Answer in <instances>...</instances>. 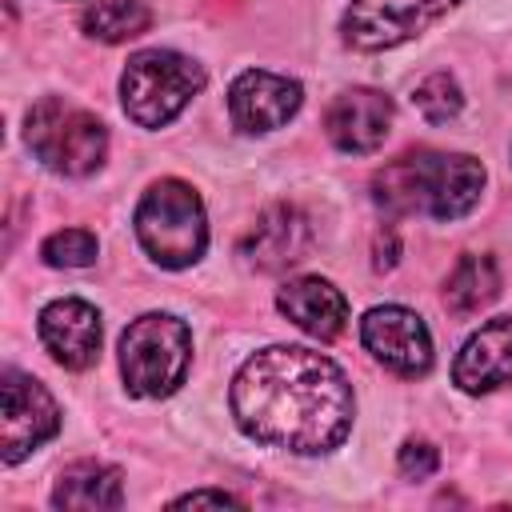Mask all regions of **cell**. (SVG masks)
<instances>
[{
    "instance_id": "obj_10",
    "label": "cell",
    "mask_w": 512,
    "mask_h": 512,
    "mask_svg": "<svg viewBox=\"0 0 512 512\" xmlns=\"http://www.w3.org/2000/svg\"><path fill=\"white\" fill-rule=\"evenodd\" d=\"M300 84L264 68H248L228 88V116L240 132H272L300 112Z\"/></svg>"
},
{
    "instance_id": "obj_8",
    "label": "cell",
    "mask_w": 512,
    "mask_h": 512,
    "mask_svg": "<svg viewBox=\"0 0 512 512\" xmlns=\"http://www.w3.org/2000/svg\"><path fill=\"white\" fill-rule=\"evenodd\" d=\"M60 428V408L48 388L32 376L4 372L0 384V456L4 464H20L32 448L52 440Z\"/></svg>"
},
{
    "instance_id": "obj_3",
    "label": "cell",
    "mask_w": 512,
    "mask_h": 512,
    "mask_svg": "<svg viewBox=\"0 0 512 512\" xmlns=\"http://www.w3.org/2000/svg\"><path fill=\"white\" fill-rule=\"evenodd\" d=\"M192 364V332L168 312H144L120 336V372L132 396L156 400L184 384Z\"/></svg>"
},
{
    "instance_id": "obj_21",
    "label": "cell",
    "mask_w": 512,
    "mask_h": 512,
    "mask_svg": "<svg viewBox=\"0 0 512 512\" xmlns=\"http://www.w3.org/2000/svg\"><path fill=\"white\" fill-rule=\"evenodd\" d=\"M400 476L404 480H428L436 468H440V456H436V448L432 444H424V440H408L404 448H400Z\"/></svg>"
},
{
    "instance_id": "obj_9",
    "label": "cell",
    "mask_w": 512,
    "mask_h": 512,
    "mask_svg": "<svg viewBox=\"0 0 512 512\" xmlns=\"http://www.w3.org/2000/svg\"><path fill=\"white\" fill-rule=\"evenodd\" d=\"M360 340L396 376H424L432 368V336H428V324L416 312L400 308V304L372 308L360 320Z\"/></svg>"
},
{
    "instance_id": "obj_14",
    "label": "cell",
    "mask_w": 512,
    "mask_h": 512,
    "mask_svg": "<svg viewBox=\"0 0 512 512\" xmlns=\"http://www.w3.org/2000/svg\"><path fill=\"white\" fill-rule=\"evenodd\" d=\"M308 248H312V228H308V220H304L292 204H272V208H264V212L256 216V224L248 228L244 244H240V252H244L256 268H264V272H280V268L304 260Z\"/></svg>"
},
{
    "instance_id": "obj_6",
    "label": "cell",
    "mask_w": 512,
    "mask_h": 512,
    "mask_svg": "<svg viewBox=\"0 0 512 512\" xmlns=\"http://www.w3.org/2000/svg\"><path fill=\"white\" fill-rule=\"evenodd\" d=\"M204 88V68L180 52L148 48L136 52L120 76L124 112L140 128H164L184 112V104Z\"/></svg>"
},
{
    "instance_id": "obj_13",
    "label": "cell",
    "mask_w": 512,
    "mask_h": 512,
    "mask_svg": "<svg viewBox=\"0 0 512 512\" xmlns=\"http://www.w3.org/2000/svg\"><path fill=\"white\" fill-rule=\"evenodd\" d=\"M452 380L472 396L512 384V312L488 320L480 332L468 336L452 364Z\"/></svg>"
},
{
    "instance_id": "obj_18",
    "label": "cell",
    "mask_w": 512,
    "mask_h": 512,
    "mask_svg": "<svg viewBox=\"0 0 512 512\" xmlns=\"http://www.w3.org/2000/svg\"><path fill=\"white\" fill-rule=\"evenodd\" d=\"M84 32L92 40H104V44H120V40H132L140 36L148 24H152V12L144 0H92L80 16Z\"/></svg>"
},
{
    "instance_id": "obj_11",
    "label": "cell",
    "mask_w": 512,
    "mask_h": 512,
    "mask_svg": "<svg viewBox=\"0 0 512 512\" xmlns=\"http://www.w3.org/2000/svg\"><path fill=\"white\" fill-rule=\"evenodd\" d=\"M392 128V100L376 88H348L324 112V132L340 152L364 156L384 144Z\"/></svg>"
},
{
    "instance_id": "obj_15",
    "label": "cell",
    "mask_w": 512,
    "mask_h": 512,
    "mask_svg": "<svg viewBox=\"0 0 512 512\" xmlns=\"http://www.w3.org/2000/svg\"><path fill=\"white\" fill-rule=\"evenodd\" d=\"M276 308L316 340H336L348 324V300L320 276H296L276 292Z\"/></svg>"
},
{
    "instance_id": "obj_5",
    "label": "cell",
    "mask_w": 512,
    "mask_h": 512,
    "mask_svg": "<svg viewBox=\"0 0 512 512\" xmlns=\"http://www.w3.org/2000/svg\"><path fill=\"white\" fill-rule=\"evenodd\" d=\"M136 236L160 268L196 264L208 244V220L196 188L184 180L152 184L136 208Z\"/></svg>"
},
{
    "instance_id": "obj_19",
    "label": "cell",
    "mask_w": 512,
    "mask_h": 512,
    "mask_svg": "<svg viewBox=\"0 0 512 512\" xmlns=\"http://www.w3.org/2000/svg\"><path fill=\"white\" fill-rule=\"evenodd\" d=\"M412 104H416V112H420L424 120L448 124V120L464 108V96H460V84H456L448 72H432V76H424V80L416 84Z\"/></svg>"
},
{
    "instance_id": "obj_1",
    "label": "cell",
    "mask_w": 512,
    "mask_h": 512,
    "mask_svg": "<svg viewBox=\"0 0 512 512\" xmlns=\"http://www.w3.org/2000/svg\"><path fill=\"white\" fill-rule=\"evenodd\" d=\"M352 384L336 360L296 344H272L232 380V416L256 444L300 456L332 452L352 428Z\"/></svg>"
},
{
    "instance_id": "obj_16",
    "label": "cell",
    "mask_w": 512,
    "mask_h": 512,
    "mask_svg": "<svg viewBox=\"0 0 512 512\" xmlns=\"http://www.w3.org/2000/svg\"><path fill=\"white\" fill-rule=\"evenodd\" d=\"M52 504L56 508H80V512L120 508L124 504V480H120V472L112 464L80 460V464L60 472V480L52 488Z\"/></svg>"
},
{
    "instance_id": "obj_20",
    "label": "cell",
    "mask_w": 512,
    "mask_h": 512,
    "mask_svg": "<svg viewBox=\"0 0 512 512\" xmlns=\"http://www.w3.org/2000/svg\"><path fill=\"white\" fill-rule=\"evenodd\" d=\"M96 236L84 232V228H64V232H52L40 248V256L52 264V268H84L96 260Z\"/></svg>"
},
{
    "instance_id": "obj_17",
    "label": "cell",
    "mask_w": 512,
    "mask_h": 512,
    "mask_svg": "<svg viewBox=\"0 0 512 512\" xmlns=\"http://www.w3.org/2000/svg\"><path fill=\"white\" fill-rule=\"evenodd\" d=\"M496 292H500L496 260H492V256H480V252L460 256L456 268H452L448 280H444V304H448L456 316L480 312L484 304L496 300Z\"/></svg>"
},
{
    "instance_id": "obj_12",
    "label": "cell",
    "mask_w": 512,
    "mask_h": 512,
    "mask_svg": "<svg viewBox=\"0 0 512 512\" xmlns=\"http://www.w3.org/2000/svg\"><path fill=\"white\" fill-rule=\"evenodd\" d=\"M40 340L64 368H88L100 356V312L88 300L64 296L40 312Z\"/></svg>"
},
{
    "instance_id": "obj_2",
    "label": "cell",
    "mask_w": 512,
    "mask_h": 512,
    "mask_svg": "<svg viewBox=\"0 0 512 512\" xmlns=\"http://www.w3.org/2000/svg\"><path fill=\"white\" fill-rule=\"evenodd\" d=\"M484 192V164L468 152H404L372 176V200L392 216L424 212L456 220L476 208Z\"/></svg>"
},
{
    "instance_id": "obj_23",
    "label": "cell",
    "mask_w": 512,
    "mask_h": 512,
    "mask_svg": "<svg viewBox=\"0 0 512 512\" xmlns=\"http://www.w3.org/2000/svg\"><path fill=\"white\" fill-rule=\"evenodd\" d=\"M396 264V232L376 240V268H392Z\"/></svg>"
},
{
    "instance_id": "obj_22",
    "label": "cell",
    "mask_w": 512,
    "mask_h": 512,
    "mask_svg": "<svg viewBox=\"0 0 512 512\" xmlns=\"http://www.w3.org/2000/svg\"><path fill=\"white\" fill-rule=\"evenodd\" d=\"M180 508H200V504H240L232 492H188L176 500Z\"/></svg>"
},
{
    "instance_id": "obj_7",
    "label": "cell",
    "mask_w": 512,
    "mask_h": 512,
    "mask_svg": "<svg viewBox=\"0 0 512 512\" xmlns=\"http://www.w3.org/2000/svg\"><path fill=\"white\" fill-rule=\"evenodd\" d=\"M456 4L460 0H352L340 20V32L344 44L356 52H384L420 36Z\"/></svg>"
},
{
    "instance_id": "obj_4",
    "label": "cell",
    "mask_w": 512,
    "mask_h": 512,
    "mask_svg": "<svg viewBox=\"0 0 512 512\" xmlns=\"http://www.w3.org/2000/svg\"><path fill=\"white\" fill-rule=\"evenodd\" d=\"M24 140H28L32 156L60 176H88L104 164V152H108L104 124L88 108H80L64 96H44L28 108Z\"/></svg>"
}]
</instances>
